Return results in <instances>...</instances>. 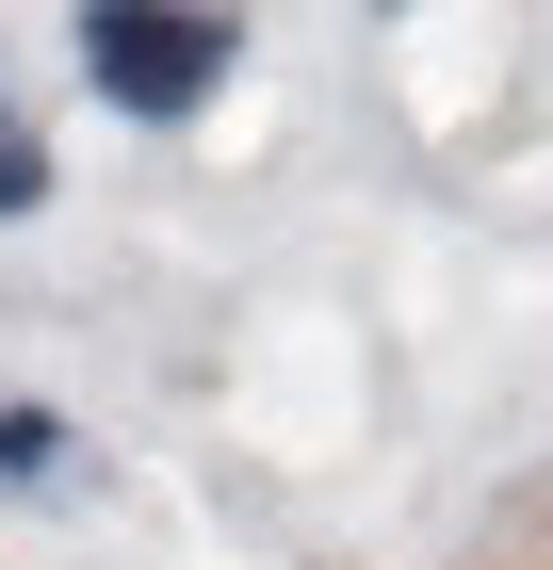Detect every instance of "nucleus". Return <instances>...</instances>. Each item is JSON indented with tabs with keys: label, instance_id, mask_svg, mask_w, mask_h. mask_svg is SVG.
I'll return each mask as SVG.
<instances>
[{
	"label": "nucleus",
	"instance_id": "1",
	"mask_svg": "<svg viewBox=\"0 0 553 570\" xmlns=\"http://www.w3.org/2000/svg\"><path fill=\"white\" fill-rule=\"evenodd\" d=\"M82 82L115 98L130 131H179V115H213V82L245 66V17H179V0H82Z\"/></svg>",
	"mask_w": 553,
	"mask_h": 570
},
{
	"label": "nucleus",
	"instance_id": "2",
	"mask_svg": "<svg viewBox=\"0 0 553 570\" xmlns=\"http://www.w3.org/2000/svg\"><path fill=\"white\" fill-rule=\"evenodd\" d=\"M66 473H82L66 407H0V489H66Z\"/></svg>",
	"mask_w": 553,
	"mask_h": 570
},
{
	"label": "nucleus",
	"instance_id": "3",
	"mask_svg": "<svg viewBox=\"0 0 553 570\" xmlns=\"http://www.w3.org/2000/svg\"><path fill=\"white\" fill-rule=\"evenodd\" d=\"M17 213H49V147H33V115H17V82H0V228Z\"/></svg>",
	"mask_w": 553,
	"mask_h": 570
}]
</instances>
